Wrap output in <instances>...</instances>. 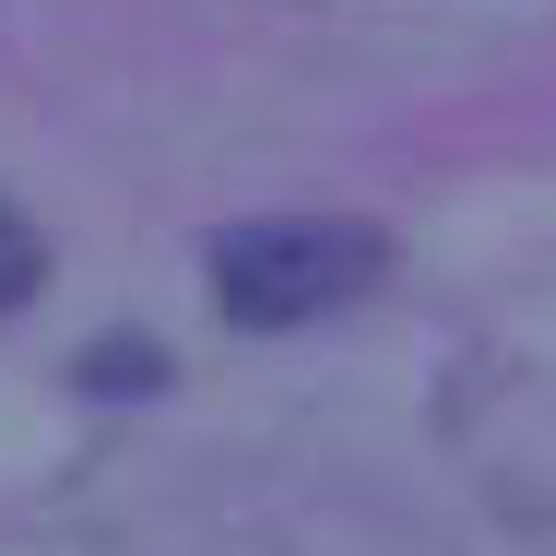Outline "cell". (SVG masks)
<instances>
[{
  "mask_svg": "<svg viewBox=\"0 0 556 556\" xmlns=\"http://www.w3.org/2000/svg\"><path fill=\"white\" fill-rule=\"evenodd\" d=\"M36 285H48V249H36V225L0 202V308H24Z\"/></svg>",
  "mask_w": 556,
  "mask_h": 556,
  "instance_id": "cell-2",
  "label": "cell"
},
{
  "mask_svg": "<svg viewBox=\"0 0 556 556\" xmlns=\"http://www.w3.org/2000/svg\"><path fill=\"white\" fill-rule=\"evenodd\" d=\"M379 261H391L379 225H355V214H285V225H225L202 273H214L225 320L296 332V320H320V308H343V296H367Z\"/></svg>",
  "mask_w": 556,
  "mask_h": 556,
  "instance_id": "cell-1",
  "label": "cell"
},
{
  "mask_svg": "<svg viewBox=\"0 0 556 556\" xmlns=\"http://www.w3.org/2000/svg\"><path fill=\"white\" fill-rule=\"evenodd\" d=\"M96 391H154V343H130V355H96Z\"/></svg>",
  "mask_w": 556,
  "mask_h": 556,
  "instance_id": "cell-3",
  "label": "cell"
}]
</instances>
